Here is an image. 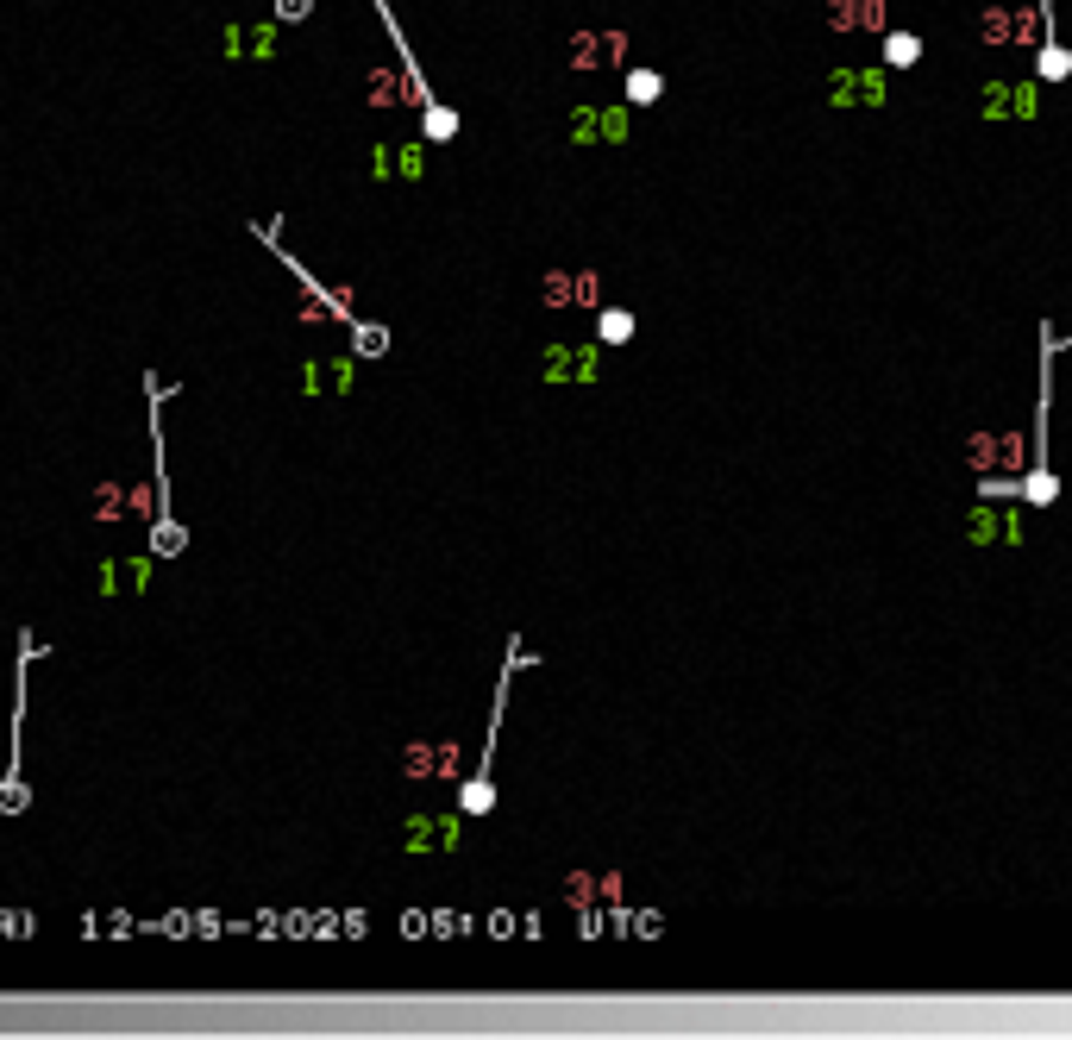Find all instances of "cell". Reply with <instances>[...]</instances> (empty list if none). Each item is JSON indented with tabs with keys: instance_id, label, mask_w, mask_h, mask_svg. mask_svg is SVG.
Returning <instances> with one entry per match:
<instances>
[{
	"instance_id": "cell-6",
	"label": "cell",
	"mask_w": 1072,
	"mask_h": 1040,
	"mask_svg": "<svg viewBox=\"0 0 1072 1040\" xmlns=\"http://www.w3.org/2000/svg\"><path fill=\"white\" fill-rule=\"evenodd\" d=\"M916 57H922V38H916V32H891V38H884V63H891V69H910Z\"/></svg>"
},
{
	"instance_id": "cell-10",
	"label": "cell",
	"mask_w": 1072,
	"mask_h": 1040,
	"mask_svg": "<svg viewBox=\"0 0 1072 1040\" xmlns=\"http://www.w3.org/2000/svg\"><path fill=\"white\" fill-rule=\"evenodd\" d=\"M1066 69H1072V63H1066V51H1060V44H1047V51H1041V76H1047V82H1060Z\"/></svg>"
},
{
	"instance_id": "cell-5",
	"label": "cell",
	"mask_w": 1072,
	"mask_h": 1040,
	"mask_svg": "<svg viewBox=\"0 0 1072 1040\" xmlns=\"http://www.w3.org/2000/svg\"><path fill=\"white\" fill-rule=\"evenodd\" d=\"M834 26L841 32H853V26L884 32V0H834Z\"/></svg>"
},
{
	"instance_id": "cell-12",
	"label": "cell",
	"mask_w": 1072,
	"mask_h": 1040,
	"mask_svg": "<svg viewBox=\"0 0 1072 1040\" xmlns=\"http://www.w3.org/2000/svg\"><path fill=\"white\" fill-rule=\"evenodd\" d=\"M1054 495H1060V483L1047 477V470H1035V477H1029V502H1054Z\"/></svg>"
},
{
	"instance_id": "cell-7",
	"label": "cell",
	"mask_w": 1072,
	"mask_h": 1040,
	"mask_svg": "<svg viewBox=\"0 0 1072 1040\" xmlns=\"http://www.w3.org/2000/svg\"><path fill=\"white\" fill-rule=\"evenodd\" d=\"M596 339H602V345H627V339H634V314H621V307H609V314L596 320Z\"/></svg>"
},
{
	"instance_id": "cell-13",
	"label": "cell",
	"mask_w": 1072,
	"mask_h": 1040,
	"mask_svg": "<svg viewBox=\"0 0 1072 1040\" xmlns=\"http://www.w3.org/2000/svg\"><path fill=\"white\" fill-rule=\"evenodd\" d=\"M314 0H276V19H308Z\"/></svg>"
},
{
	"instance_id": "cell-8",
	"label": "cell",
	"mask_w": 1072,
	"mask_h": 1040,
	"mask_svg": "<svg viewBox=\"0 0 1072 1040\" xmlns=\"http://www.w3.org/2000/svg\"><path fill=\"white\" fill-rule=\"evenodd\" d=\"M659 94H665V82L652 76V69H634V76H627V101L646 107V101H659Z\"/></svg>"
},
{
	"instance_id": "cell-9",
	"label": "cell",
	"mask_w": 1072,
	"mask_h": 1040,
	"mask_svg": "<svg viewBox=\"0 0 1072 1040\" xmlns=\"http://www.w3.org/2000/svg\"><path fill=\"white\" fill-rule=\"evenodd\" d=\"M458 132V113H446V107H427V138H452Z\"/></svg>"
},
{
	"instance_id": "cell-1",
	"label": "cell",
	"mask_w": 1072,
	"mask_h": 1040,
	"mask_svg": "<svg viewBox=\"0 0 1072 1040\" xmlns=\"http://www.w3.org/2000/svg\"><path fill=\"white\" fill-rule=\"evenodd\" d=\"M966 458L978 470H1022V464H1029V439H1022V433H978L966 445Z\"/></svg>"
},
{
	"instance_id": "cell-3",
	"label": "cell",
	"mask_w": 1072,
	"mask_h": 1040,
	"mask_svg": "<svg viewBox=\"0 0 1072 1040\" xmlns=\"http://www.w3.org/2000/svg\"><path fill=\"white\" fill-rule=\"evenodd\" d=\"M985 113H991V120H1029V113H1035V88L1029 82H1016V88L991 82L985 88Z\"/></svg>"
},
{
	"instance_id": "cell-2",
	"label": "cell",
	"mask_w": 1072,
	"mask_h": 1040,
	"mask_svg": "<svg viewBox=\"0 0 1072 1040\" xmlns=\"http://www.w3.org/2000/svg\"><path fill=\"white\" fill-rule=\"evenodd\" d=\"M828 94H834L841 107H859V101H866V107H884V76H878V69H847V76H834Z\"/></svg>"
},
{
	"instance_id": "cell-4",
	"label": "cell",
	"mask_w": 1072,
	"mask_h": 1040,
	"mask_svg": "<svg viewBox=\"0 0 1072 1040\" xmlns=\"http://www.w3.org/2000/svg\"><path fill=\"white\" fill-rule=\"evenodd\" d=\"M1029 533L1022 527V514H1010V508H978L972 514V539H991V546H1016V539Z\"/></svg>"
},
{
	"instance_id": "cell-11",
	"label": "cell",
	"mask_w": 1072,
	"mask_h": 1040,
	"mask_svg": "<svg viewBox=\"0 0 1072 1040\" xmlns=\"http://www.w3.org/2000/svg\"><path fill=\"white\" fill-rule=\"evenodd\" d=\"M358 351H364V358H377V351H389V333H383V326H364V333H358Z\"/></svg>"
}]
</instances>
